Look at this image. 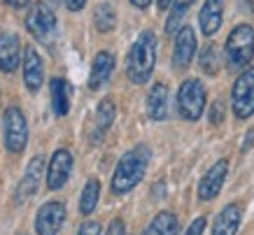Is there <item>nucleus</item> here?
<instances>
[{
  "mask_svg": "<svg viewBox=\"0 0 254 235\" xmlns=\"http://www.w3.org/2000/svg\"><path fill=\"white\" fill-rule=\"evenodd\" d=\"M226 175H229V161L219 159L217 163H212V168L198 182V200H203V203L215 200L219 196V191H222L224 182H226Z\"/></svg>",
  "mask_w": 254,
  "mask_h": 235,
  "instance_id": "obj_11",
  "label": "nucleus"
},
{
  "mask_svg": "<svg viewBox=\"0 0 254 235\" xmlns=\"http://www.w3.org/2000/svg\"><path fill=\"white\" fill-rule=\"evenodd\" d=\"M231 110L236 119H250L254 114V65H247L233 82Z\"/></svg>",
  "mask_w": 254,
  "mask_h": 235,
  "instance_id": "obj_6",
  "label": "nucleus"
},
{
  "mask_svg": "<svg viewBox=\"0 0 254 235\" xmlns=\"http://www.w3.org/2000/svg\"><path fill=\"white\" fill-rule=\"evenodd\" d=\"M196 35H193L191 26L180 28L175 35V47H173V68L177 72H185L193 61V54H196Z\"/></svg>",
  "mask_w": 254,
  "mask_h": 235,
  "instance_id": "obj_12",
  "label": "nucleus"
},
{
  "mask_svg": "<svg viewBox=\"0 0 254 235\" xmlns=\"http://www.w3.org/2000/svg\"><path fill=\"white\" fill-rule=\"evenodd\" d=\"M5 5H9V7H14V9H21V7H26L31 0H2Z\"/></svg>",
  "mask_w": 254,
  "mask_h": 235,
  "instance_id": "obj_31",
  "label": "nucleus"
},
{
  "mask_svg": "<svg viewBox=\"0 0 254 235\" xmlns=\"http://www.w3.org/2000/svg\"><path fill=\"white\" fill-rule=\"evenodd\" d=\"M49 93H52V110L54 117H65L70 112V96L72 89L63 77H52L49 79Z\"/></svg>",
  "mask_w": 254,
  "mask_h": 235,
  "instance_id": "obj_18",
  "label": "nucleus"
},
{
  "mask_svg": "<svg viewBox=\"0 0 254 235\" xmlns=\"http://www.w3.org/2000/svg\"><path fill=\"white\" fill-rule=\"evenodd\" d=\"M112 70H115V56L110 52H98L96 59L91 63V75H89V89H100L103 84L112 77Z\"/></svg>",
  "mask_w": 254,
  "mask_h": 235,
  "instance_id": "obj_17",
  "label": "nucleus"
},
{
  "mask_svg": "<svg viewBox=\"0 0 254 235\" xmlns=\"http://www.w3.org/2000/svg\"><path fill=\"white\" fill-rule=\"evenodd\" d=\"M65 2V7L70 9V12H79V9H84L86 0H63Z\"/></svg>",
  "mask_w": 254,
  "mask_h": 235,
  "instance_id": "obj_30",
  "label": "nucleus"
},
{
  "mask_svg": "<svg viewBox=\"0 0 254 235\" xmlns=\"http://www.w3.org/2000/svg\"><path fill=\"white\" fill-rule=\"evenodd\" d=\"M147 114L154 121H163L168 117V89H166V84H154L152 91L147 93Z\"/></svg>",
  "mask_w": 254,
  "mask_h": 235,
  "instance_id": "obj_19",
  "label": "nucleus"
},
{
  "mask_svg": "<svg viewBox=\"0 0 254 235\" xmlns=\"http://www.w3.org/2000/svg\"><path fill=\"white\" fill-rule=\"evenodd\" d=\"M77 235H100V224L98 221H84L79 226Z\"/></svg>",
  "mask_w": 254,
  "mask_h": 235,
  "instance_id": "obj_27",
  "label": "nucleus"
},
{
  "mask_svg": "<svg viewBox=\"0 0 254 235\" xmlns=\"http://www.w3.org/2000/svg\"><path fill=\"white\" fill-rule=\"evenodd\" d=\"M205 217H196V219L189 224V228H187V233L185 235H203V231H205Z\"/></svg>",
  "mask_w": 254,
  "mask_h": 235,
  "instance_id": "obj_26",
  "label": "nucleus"
},
{
  "mask_svg": "<svg viewBox=\"0 0 254 235\" xmlns=\"http://www.w3.org/2000/svg\"><path fill=\"white\" fill-rule=\"evenodd\" d=\"M205 86L200 79H185L177 91V110L187 121H198L205 112Z\"/></svg>",
  "mask_w": 254,
  "mask_h": 235,
  "instance_id": "obj_5",
  "label": "nucleus"
},
{
  "mask_svg": "<svg viewBox=\"0 0 254 235\" xmlns=\"http://www.w3.org/2000/svg\"><path fill=\"white\" fill-rule=\"evenodd\" d=\"M226 68L231 72H243L254 59V28L250 23H238L224 45Z\"/></svg>",
  "mask_w": 254,
  "mask_h": 235,
  "instance_id": "obj_3",
  "label": "nucleus"
},
{
  "mask_svg": "<svg viewBox=\"0 0 254 235\" xmlns=\"http://www.w3.org/2000/svg\"><path fill=\"white\" fill-rule=\"evenodd\" d=\"M222 110H224L222 103L217 100L215 105H212V112H210V123H215V126L217 123H222Z\"/></svg>",
  "mask_w": 254,
  "mask_h": 235,
  "instance_id": "obj_29",
  "label": "nucleus"
},
{
  "mask_svg": "<svg viewBox=\"0 0 254 235\" xmlns=\"http://www.w3.org/2000/svg\"><path fill=\"white\" fill-rule=\"evenodd\" d=\"M42 175H45V159L42 156H33L26 173H23L21 182L16 184V191H14V203L16 205H23L28 203V198L35 196V191L40 189V182H42Z\"/></svg>",
  "mask_w": 254,
  "mask_h": 235,
  "instance_id": "obj_9",
  "label": "nucleus"
},
{
  "mask_svg": "<svg viewBox=\"0 0 254 235\" xmlns=\"http://www.w3.org/2000/svg\"><path fill=\"white\" fill-rule=\"evenodd\" d=\"M196 0H173V5H170V14L168 19H166V33L168 35H175L177 31H180V23H182V19H185V14L189 12V7H191Z\"/></svg>",
  "mask_w": 254,
  "mask_h": 235,
  "instance_id": "obj_23",
  "label": "nucleus"
},
{
  "mask_svg": "<svg viewBox=\"0 0 254 235\" xmlns=\"http://www.w3.org/2000/svg\"><path fill=\"white\" fill-rule=\"evenodd\" d=\"M177 217L173 212H159L154 219L147 224L142 235H177Z\"/></svg>",
  "mask_w": 254,
  "mask_h": 235,
  "instance_id": "obj_21",
  "label": "nucleus"
},
{
  "mask_svg": "<svg viewBox=\"0 0 254 235\" xmlns=\"http://www.w3.org/2000/svg\"><path fill=\"white\" fill-rule=\"evenodd\" d=\"M240 219H243V210L238 203L226 205L222 212L215 217L212 224V235H236L240 228Z\"/></svg>",
  "mask_w": 254,
  "mask_h": 235,
  "instance_id": "obj_16",
  "label": "nucleus"
},
{
  "mask_svg": "<svg viewBox=\"0 0 254 235\" xmlns=\"http://www.w3.org/2000/svg\"><path fill=\"white\" fill-rule=\"evenodd\" d=\"M222 21H224V0H205L198 14V23L203 35L212 38L222 28Z\"/></svg>",
  "mask_w": 254,
  "mask_h": 235,
  "instance_id": "obj_15",
  "label": "nucleus"
},
{
  "mask_svg": "<svg viewBox=\"0 0 254 235\" xmlns=\"http://www.w3.org/2000/svg\"><path fill=\"white\" fill-rule=\"evenodd\" d=\"M131 5L133 7H138V9H147L149 5H152V0H131Z\"/></svg>",
  "mask_w": 254,
  "mask_h": 235,
  "instance_id": "obj_32",
  "label": "nucleus"
},
{
  "mask_svg": "<svg viewBox=\"0 0 254 235\" xmlns=\"http://www.w3.org/2000/svg\"><path fill=\"white\" fill-rule=\"evenodd\" d=\"M105 235H126V226H124V221L122 219L110 221V226H108V231H105Z\"/></svg>",
  "mask_w": 254,
  "mask_h": 235,
  "instance_id": "obj_28",
  "label": "nucleus"
},
{
  "mask_svg": "<svg viewBox=\"0 0 254 235\" xmlns=\"http://www.w3.org/2000/svg\"><path fill=\"white\" fill-rule=\"evenodd\" d=\"M26 31L31 33L33 38L38 40L40 45H54L56 35H59V21L56 14L47 2H38L28 9L26 14Z\"/></svg>",
  "mask_w": 254,
  "mask_h": 235,
  "instance_id": "obj_4",
  "label": "nucleus"
},
{
  "mask_svg": "<svg viewBox=\"0 0 254 235\" xmlns=\"http://www.w3.org/2000/svg\"><path fill=\"white\" fill-rule=\"evenodd\" d=\"M156 65V35L142 31L126 56V77L133 84H147Z\"/></svg>",
  "mask_w": 254,
  "mask_h": 235,
  "instance_id": "obj_2",
  "label": "nucleus"
},
{
  "mask_svg": "<svg viewBox=\"0 0 254 235\" xmlns=\"http://www.w3.org/2000/svg\"><path fill=\"white\" fill-rule=\"evenodd\" d=\"M2 128H5V147L12 154H21L28 144V121L23 117L21 107L9 105L2 117Z\"/></svg>",
  "mask_w": 254,
  "mask_h": 235,
  "instance_id": "obj_7",
  "label": "nucleus"
},
{
  "mask_svg": "<svg viewBox=\"0 0 254 235\" xmlns=\"http://www.w3.org/2000/svg\"><path fill=\"white\" fill-rule=\"evenodd\" d=\"M70 173H72V154L68 149H56L52 154V161L47 163V189H63L70 179Z\"/></svg>",
  "mask_w": 254,
  "mask_h": 235,
  "instance_id": "obj_10",
  "label": "nucleus"
},
{
  "mask_svg": "<svg viewBox=\"0 0 254 235\" xmlns=\"http://www.w3.org/2000/svg\"><path fill=\"white\" fill-rule=\"evenodd\" d=\"M198 63L205 75H217V70H219V52H217V47L215 45L203 47V52L198 56Z\"/></svg>",
  "mask_w": 254,
  "mask_h": 235,
  "instance_id": "obj_25",
  "label": "nucleus"
},
{
  "mask_svg": "<svg viewBox=\"0 0 254 235\" xmlns=\"http://www.w3.org/2000/svg\"><path fill=\"white\" fill-rule=\"evenodd\" d=\"M65 219H68V210L63 203L49 200V203L40 205L38 214H35V235H59Z\"/></svg>",
  "mask_w": 254,
  "mask_h": 235,
  "instance_id": "obj_8",
  "label": "nucleus"
},
{
  "mask_svg": "<svg viewBox=\"0 0 254 235\" xmlns=\"http://www.w3.org/2000/svg\"><path fill=\"white\" fill-rule=\"evenodd\" d=\"M156 5H159V9H161V12H166V9H170L173 0H156Z\"/></svg>",
  "mask_w": 254,
  "mask_h": 235,
  "instance_id": "obj_33",
  "label": "nucleus"
},
{
  "mask_svg": "<svg viewBox=\"0 0 254 235\" xmlns=\"http://www.w3.org/2000/svg\"><path fill=\"white\" fill-rule=\"evenodd\" d=\"M21 61V40L12 31L0 33V70L14 72Z\"/></svg>",
  "mask_w": 254,
  "mask_h": 235,
  "instance_id": "obj_14",
  "label": "nucleus"
},
{
  "mask_svg": "<svg viewBox=\"0 0 254 235\" xmlns=\"http://www.w3.org/2000/svg\"><path fill=\"white\" fill-rule=\"evenodd\" d=\"M115 117H117V105L112 98H103L98 103V110H96V140L108 133V128L115 123Z\"/></svg>",
  "mask_w": 254,
  "mask_h": 235,
  "instance_id": "obj_20",
  "label": "nucleus"
},
{
  "mask_svg": "<svg viewBox=\"0 0 254 235\" xmlns=\"http://www.w3.org/2000/svg\"><path fill=\"white\" fill-rule=\"evenodd\" d=\"M23 84L31 93L40 91L42 86V79H45V63L40 59V54L33 49V47H26L23 49Z\"/></svg>",
  "mask_w": 254,
  "mask_h": 235,
  "instance_id": "obj_13",
  "label": "nucleus"
},
{
  "mask_svg": "<svg viewBox=\"0 0 254 235\" xmlns=\"http://www.w3.org/2000/svg\"><path fill=\"white\" fill-rule=\"evenodd\" d=\"M98 198H100V182L98 179H89L84 184V189H82V196H79V212L89 217V214L96 210V205H98Z\"/></svg>",
  "mask_w": 254,
  "mask_h": 235,
  "instance_id": "obj_22",
  "label": "nucleus"
},
{
  "mask_svg": "<svg viewBox=\"0 0 254 235\" xmlns=\"http://www.w3.org/2000/svg\"><path fill=\"white\" fill-rule=\"evenodd\" d=\"M93 23H96L98 33H112L117 26L115 7L110 2H100L98 7H96V12H93Z\"/></svg>",
  "mask_w": 254,
  "mask_h": 235,
  "instance_id": "obj_24",
  "label": "nucleus"
},
{
  "mask_svg": "<svg viewBox=\"0 0 254 235\" xmlns=\"http://www.w3.org/2000/svg\"><path fill=\"white\" fill-rule=\"evenodd\" d=\"M47 5H59V2H61V0H45Z\"/></svg>",
  "mask_w": 254,
  "mask_h": 235,
  "instance_id": "obj_34",
  "label": "nucleus"
},
{
  "mask_svg": "<svg viewBox=\"0 0 254 235\" xmlns=\"http://www.w3.org/2000/svg\"><path fill=\"white\" fill-rule=\"evenodd\" d=\"M149 159H152V152H149L147 144H138V147H133V149L124 154L119 163H117L115 173H112V182H110L112 193L124 196V193L135 189L142 182V177H145Z\"/></svg>",
  "mask_w": 254,
  "mask_h": 235,
  "instance_id": "obj_1",
  "label": "nucleus"
}]
</instances>
